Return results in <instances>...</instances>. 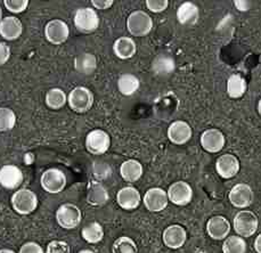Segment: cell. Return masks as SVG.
Masks as SVG:
<instances>
[{
	"instance_id": "6da1fadb",
	"label": "cell",
	"mask_w": 261,
	"mask_h": 253,
	"mask_svg": "<svg viewBox=\"0 0 261 253\" xmlns=\"http://www.w3.org/2000/svg\"><path fill=\"white\" fill-rule=\"evenodd\" d=\"M73 22L76 30L84 35H89L98 29L99 16L94 8H79L74 14Z\"/></svg>"
},
{
	"instance_id": "7a4b0ae2",
	"label": "cell",
	"mask_w": 261,
	"mask_h": 253,
	"mask_svg": "<svg viewBox=\"0 0 261 253\" xmlns=\"http://www.w3.org/2000/svg\"><path fill=\"white\" fill-rule=\"evenodd\" d=\"M259 220L254 212L242 210L234 217V231L239 236L246 238L255 234L258 231Z\"/></svg>"
},
{
	"instance_id": "3957f363",
	"label": "cell",
	"mask_w": 261,
	"mask_h": 253,
	"mask_svg": "<svg viewBox=\"0 0 261 253\" xmlns=\"http://www.w3.org/2000/svg\"><path fill=\"white\" fill-rule=\"evenodd\" d=\"M127 29L134 37L147 36L153 29V19L144 11H135L127 18Z\"/></svg>"
},
{
	"instance_id": "277c9868",
	"label": "cell",
	"mask_w": 261,
	"mask_h": 253,
	"mask_svg": "<svg viewBox=\"0 0 261 253\" xmlns=\"http://www.w3.org/2000/svg\"><path fill=\"white\" fill-rule=\"evenodd\" d=\"M67 103L72 111L76 113H86L93 108L94 94L86 87H75L67 96Z\"/></svg>"
},
{
	"instance_id": "5b68a950",
	"label": "cell",
	"mask_w": 261,
	"mask_h": 253,
	"mask_svg": "<svg viewBox=\"0 0 261 253\" xmlns=\"http://www.w3.org/2000/svg\"><path fill=\"white\" fill-rule=\"evenodd\" d=\"M12 207L20 215H30L38 207V197L30 189H18L12 196Z\"/></svg>"
},
{
	"instance_id": "8992f818",
	"label": "cell",
	"mask_w": 261,
	"mask_h": 253,
	"mask_svg": "<svg viewBox=\"0 0 261 253\" xmlns=\"http://www.w3.org/2000/svg\"><path fill=\"white\" fill-rule=\"evenodd\" d=\"M81 219V210L72 203L62 204L56 211V221L64 230H73L78 227Z\"/></svg>"
},
{
	"instance_id": "52a82bcc",
	"label": "cell",
	"mask_w": 261,
	"mask_h": 253,
	"mask_svg": "<svg viewBox=\"0 0 261 253\" xmlns=\"http://www.w3.org/2000/svg\"><path fill=\"white\" fill-rule=\"evenodd\" d=\"M111 146L110 135L101 129H95L87 135L86 148L93 155H103Z\"/></svg>"
},
{
	"instance_id": "ba28073f",
	"label": "cell",
	"mask_w": 261,
	"mask_h": 253,
	"mask_svg": "<svg viewBox=\"0 0 261 253\" xmlns=\"http://www.w3.org/2000/svg\"><path fill=\"white\" fill-rule=\"evenodd\" d=\"M41 187L45 189L47 193L57 194L61 193L66 186V176L65 173L60 169L51 168L46 170L42 173L41 179Z\"/></svg>"
},
{
	"instance_id": "9c48e42d",
	"label": "cell",
	"mask_w": 261,
	"mask_h": 253,
	"mask_svg": "<svg viewBox=\"0 0 261 253\" xmlns=\"http://www.w3.org/2000/svg\"><path fill=\"white\" fill-rule=\"evenodd\" d=\"M70 36L69 26L62 19H51L45 27V37L53 45H62Z\"/></svg>"
},
{
	"instance_id": "30bf717a",
	"label": "cell",
	"mask_w": 261,
	"mask_h": 253,
	"mask_svg": "<svg viewBox=\"0 0 261 253\" xmlns=\"http://www.w3.org/2000/svg\"><path fill=\"white\" fill-rule=\"evenodd\" d=\"M253 197L254 194L252 188H251L250 185L244 183L235 185V186L230 189V192L228 194V198L231 206L239 209L250 207L253 202Z\"/></svg>"
},
{
	"instance_id": "8fae6325",
	"label": "cell",
	"mask_w": 261,
	"mask_h": 253,
	"mask_svg": "<svg viewBox=\"0 0 261 253\" xmlns=\"http://www.w3.org/2000/svg\"><path fill=\"white\" fill-rule=\"evenodd\" d=\"M144 206L146 207L148 211L151 212H160L168 207L169 197L168 193L160 187L149 188L144 195Z\"/></svg>"
},
{
	"instance_id": "7c38bea8",
	"label": "cell",
	"mask_w": 261,
	"mask_h": 253,
	"mask_svg": "<svg viewBox=\"0 0 261 253\" xmlns=\"http://www.w3.org/2000/svg\"><path fill=\"white\" fill-rule=\"evenodd\" d=\"M169 201L176 204V206L184 207L191 203L193 198V189L191 185L186 182H176L173 183L168 189Z\"/></svg>"
},
{
	"instance_id": "4fadbf2b",
	"label": "cell",
	"mask_w": 261,
	"mask_h": 253,
	"mask_svg": "<svg viewBox=\"0 0 261 253\" xmlns=\"http://www.w3.org/2000/svg\"><path fill=\"white\" fill-rule=\"evenodd\" d=\"M230 230V222L224 216H214L206 222V233L212 240H225L228 237Z\"/></svg>"
},
{
	"instance_id": "5bb4252c",
	"label": "cell",
	"mask_w": 261,
	"mask_h": 253,
	"mask_svg": "<svg viewBox=\"0 0 261 253\" xmlns=\"http://www.w3.org/2000/svg\"><path fill=\"white\" fill-rule=\"evenodd\" d=\"M226 144L225 135L219 129H207L201 135V145L209 153H218Z\"/></svg>"
},
{
	"instance_id": "9a60e30c",
	"label": "cell",
	"mask_w": 261,
	"mask_h": 253,
	"mask_svg": "<svg viewBox=\"0 0 261 253\" xmlns=\"http://www.w3.org/2000/svg\"><path fill=\"white\" fill-rule=\"evenodd\" d=\"M22 170L13 164L4 165L0 169V186L6 189H16L23 183Z\"/></svg>"
},
{
	"instance_id": "2e32d148",
	"label": "cell",
	"mask_w": 261,
	"mask_h": 253,
	"mask_svg": "<svg viewBox=\"0 0 261 253\" xmlns=\"http://www.w3.org/2000/svg\"><path fill=\"white\" fill-rule=\"evenodd\" d=\"M216 171L221 178L229 179L240 171V161L233 154H222L216 161Z\"/></svg>"
},
{
	"instance_id": "e0dca14e",
	"label": "cell",
	"mask_w": 261,
	"mask_h": 253,
	"mask_svg": "<svg viewBox=\"0 0 261 253\" xmlns=\"http://www.w3.org/2000/svg\"><path fill=\"white\" fill-rule=\"evenodd\" d=\"M192 135L193 130L191 125L181 120L175 121L168 128V138L175 145H184L190 142Z\"/></svg>"
},
{
	"instance_id": "ac0fdd59",
	"label": "cell",
	"mask_w": 261,
	"mask_h": 253,
	"mask_svg": "<svg viewBox=\"0 0 261 253\" xmlns=\"http://www.w3.org/2000/svg\"><path fill=\"white\" fill-rule=\"evenodd\" d=\"M163 243L170 249H180L187 240L186 230L180 225H171L163 232Z\"/></svg>"
},
{
	"instance_id": "d6986e66",
	"label": "cell",
	"mask_w": 261,
	"mask_h": 253,
	"mask_svg": "<svg viewBox=\"0 0 261 253\" xmlns=\"http://www.w3.org/2000/svg\"><path fill=\"white\" fill-rule=\"evenodd\" d=\"M141 193L133 186H127L120 189L117 194V202L123 210H135L141 204Z\"/></svg>"
},
{
	"instance_id": "ffe728a7",
	"label": "cell",
	"mask_w": 261,
	"mask_h": 253,
	"mask_svg": "<svg viewBox=\"0 0 261 253\" xmlns=\"http://www.w3.org/2000/svg\"><path fill=\"white\" fill-rule=\"evenodd\" d=\"M23 26L20 18L15 16H6L0 22V36L6 40L13 41L21 37Z\"/></svg>"
},
{
	"instance_id": "44dd1931",
	"label": "cell",
	"mask_w": 261,
	"mask_h": 253,
	"mask_svg": "<svg viewBox=\"0 0 261 253\" xmlns=\"http://www.w3.org/2000/svg\"><path fill=\"white\" fill-rule=\"evenodd\" d=\"M176 69V63L171 55L167 53L159 54L152 62V71L158 77H169Z\"/></svg>"
},
{
	"instance_id": "7402d4cb",
	"label": "cell",
	"mask_w": 261,
	"mask_h": 253,
	"mask_svg": "<svg viewBox=\"0 0 261 253\" xmlns=\"http://www.w3.org/2000/svg\"><path fill=\"white\" fill-rule=\"evenodd\" d=\"M200 17V9L194 3L186 2L177 9V19L182 26H194Z\"/></svg>"
},
{
	"instance_id": "603a6c76",
	"label": "cell",
	"mask_w": 261,
	"mask_h": 253,
	"mask_svg": "<svg viewBox=\"0 0 261 253\" xmlns=\"http://www.w3.org/2000/svg\"><path fill=\"white\" fill-rule=\"evenodd\" d=\"M110 198L108 189L105 188L99 182L93 181L89 183L88 193H87V202L90 206L94 207H101L104 204L108 203Z\"/></svg>"
},
{
	"instance_id": "cb8c5ba5",
	"label": "cell",
	"mask_w": 261,
	"mask_h": 253,
	"mask_svg": "<svg viewBox=\"0 0 261 253\" xmlns=\"http://www.w3.org/2000/svg\"><path fill=\"white\" fill-rule=\"evenodd\" d=\"M113 52L120 60H129L137 52L136 42L129 37H120L113 43Z\"/></svg>"
},
{
	"instance_id": "d4e9b609",
	"label": "cell",
	"mask_w": 261,
	"mask_h": 253,
	"mask_svg": "<svg viewBox=\"0 0 261 253\" xmlns=\"http://www.w3.org/2000/svg\"><path fill=\"white\" fill-rule=\"evenodd\" d=\"M120 174L127 183H136L143 176V165L137 160H127L121 164Z\"/></svg>"
},
{
	"instance_id": "484cf974",
	"label": "cell",
	"mask_w": 261,
	"mask_h": 253,
	"mask_svg": "<svg viewBox=\"0 0 261 253\" xmlns=\"http://www.w3.org/2000/svg\"><path fill=\"white\" fill-rule=\"evenodd\" d=\"M74 69L80 74H93L97 69V58L91 53H82L74 58Z\"/></svg>"
},
{
	"instance_id": "4316f807",
	"label": "cell",
	"mask_w": 261,
	"mask_h": 253,
	"mask_svg": "<svg viewBox=\"0 0 261 253\" xmlns=\"http://www.w3.org/2000/svg\"><path fill=\"white\" fill-rule=\"evenodd\" d=\"M246 89H248V84L241 74H231L227 80V94L230 98H241L245 94Z\"/></svg>"
},
{
	"instance_id": "83f0119b",
	"label": "cell",
	"mask_w": 261,
	"mask_h": 253,
	"mask_svg": "<svg viewBox=\"0 0 261 253\" xmlns=\"http://www.w3.org/2000/svg\"><path fill=\"white\" fill-rule=\"evenodd\" d=\"M139 86H141L139 79L132 73L121 74L118 79V89L124 96L134 95L139 89Z\"/></svg>"
},
{
	"instance_id": "f1b7e54d",
	"label": "cell",
	"mask_w": 261,
	"mask_h": 253,
	"mask_svg": "<svg viewBox=\"0 0 261 253\" xmlns=\"http://www.w3.org/2000/svg\"><path fill=\"white\" fill-rule=\"evenodd\" d=\"M82 238L90 244H97L104 238V230L99 222L93 221L87 223L81 231Z\"/></svg>"
},
{
	"instance_id": "f546056e",
	"label": "cell",
	"mask_w": 261,
	"mask_h": 253,
	"mask_svg": "<svg viewBox=\"0 0 261 253\" xmlns=\"http://www.w3.org/2000/svg\"><path fill=\"white\" fill-rule=\"evenodd\" d=\"M46 105L51 110H61L67 102L65 91L61 88H51L47 91L45 97Z\"/></svg>"
},
{
	"instance_id": "4dcf8cb0",
	"label": "cell",
	"mask_w": 261,
	"mask_h": 253,
	"mask_svg": "<svg viewBox=\"0 0 261 253\" xmlns=\"http://www.w3.org/2000/svg\"><path fill=\"white\" fill-rule=\"evenodd\" d=\"M224 253H246V242L243 237L239 235H231L225 238L222 244Z\"/></svg>"
},
{
	"instance_id": "1f68e13d",
	"label": "cell",
	"mask_w": 261,
	"mask_h": 253,
	"mask_svg": "<svg viewBox=\"0 0 261 253\" xmlns=\"http://www.w3.org/2000/svg\"><path fill=\"white\" fill-rule=\"evenodd\" d=\"M112 253H138V247L133 238L121 236L113 243Z\"/></svg>"
},
{
	"instance_id": "d6a6232c",
	"label": "cell",
	"mask_w": 261,
	"mask_h": 253,
	"mask_svg": "<svg viewBox=\"0 0 261 253\" xmlns=\"http://www.w3.org/2000/svg\"><path fill=\"white\" fill-rule=\"evenodd\" d=\"M16 123V115L8 108H0V131L12 130Z\"/></svg>"
},
{
	"instance_id": "836d02e7",
	"label": "cell",
	"mask_w": 261,
	"mask_h": 253,
	"mask_svg": "<svg viewBox=\"0 0 261 253\" xmlns=\"http://www.w3.org/2000/svg\"><path fill=\"white\" fill-rule=\"evenodd\" d=\"M5 7L13 14H21L29 6V0H5Z\"/></svg>"
},
{
	"instance_id": "e575fe53",
	"label": "cell",
	"mask_w": 261,
	"mask_h": 253,
	"mask_svg": "<svg viewBox=\"0 0 261 253\" xmlns=\"http://www.w3.org/2000/svg\"><path fill=\"white\" fill-rule=\"evenodd\" d=\"M46 253H70V246L64 241H51L47 245Z\"/></svg>"
},
{
	"instance_id": "d590c367",
	"label": "cell",
	"mask_w": 261,
	"mask_h": 253,
	"mask_svg": "<svg viewBox=\"0 0 261 253\" xmlns=\"http://www.w3.org/2000/svg\"><path fill=\"white\" fill-rule=\"evenodd\" d=\"M146 6L152 13H162L169 6L168 0H147Z\"/></svg>"
},
{
	"instance_id": "8d00e7d4",
	"label": "cell",
	"mask_w": 261,
	"mask_h": 253,
	"mask_svg": "<svg viewBox=\"0 0 261 253\" xmlns=\"http://www.w3.org/2000/svg\"><path fill=\"white\" fill-rule=\"evenodd\" d=\"M20 253H45L42 247L36 242H28L23 244L20 249Z\"/></svg>"
},
{
	"instance_id": "74e56055",
	"label": "cell",
	"mask_w": 261,
	"mask_h": 253,
	"mask_svg": "<svg viewBox=\"0 0 261 253\" xmlns=\"http://www.w3.org/2000/svg\"><path fill=\"white\" fill-rule=\"evenodd\" d=\"M11 57V48L5 42H0V66L5 65Z\"/></svg>"
},
{
	"instance_id": "f35d334b",
	"label": "cell",
	"mask_w": 261,
	"mask_h": 253,
	"mask_svg": "<svg viewBox=\"0 0 261 253\" xmlns=\"http://www.w3.org/2000/svg\"><path fill=\"white\" fill-rule=\"evenodd\" d=\"M91 4H93V6L95 8L104 11V9L111 8V6L114 4V2L113 0H93Z\"/></svg>"
},
{
	"instance_id": "ab89813d",
	"label": "cell",
	"mask_w": 261,
	"mask_h": 253,
	"mask_svg": "<svg viewBox=\"0 0 261 253\" xmlns=\"http://www.w3.org/2000/svg\"><path fill=\"white\" fill-rule=\"evenodd\" d=\"M234 4H235L236 8L242 12H245L251 8V3H249V2H235Z\"/></svg>"
},
{
	"instance_id": "60d3db41",
	"label": "cell",
	"mask_w": 261,
	"mask_h": 253,
	"mask_svg": "<svg viewBox=\"0 0 261 253\" xmlns=\"http://www.w3.org/2000/svg\"><path fill=\"white\" fill-rule=\"evenodd\" d=\"M254 249L257 253H261V234L257 236L254 241Z\"/></svg>"
},
{
	"instance_id": "b9f144b4",
	"label": "cell",
	"mask_w": 261,
	"mask_h": 253,
	"mask_svg": "<svg viewBox=\"0 0 261 253\" xmlns=\"http://www.w3.org/2000/svg\"><path fill=\"white\" fill-rule=\"evenodd\" d=\"M0 253H15L13 250H9V249H3L0 250Z\"/></svg>"
},
{
	"instance_id": "7bdbcfd3",
	"label": "cell",
	"mask_w": 261,
	"mask_h": 253,
	"mask_svg": "<svg viewBox=\"0 0 261 253\" xmlns=\"http://www.w3.org/2000/svg\"><path fill=\"white\" fill-rule=\"evenodd\" d=\"M78 253H95V252H94V251H91V250L86 249V250H81V251H79Z\"/></svg>"
},
{
	"instance_id": "ee69618b",
	"label": "cell",
	"mask_w": 261,
	"mask_h": 253,
	"mask_svg": "<svg viewBox=\"0 0 261 253\" xmlns=\"http://www.w3.org/2000/svg\"><path fill=\"white\" fill-rule=\"evenodd\" d=\"M258 112H259V114L261 116V99L259 100V103H258Z\"/></svg>"
},
{
	"instance_id": "f6af8a7d",
	"label": "cell",
	"mask_w": 261,
	"mask_h": 253,
	"mask_svg": "<svg viewBox=\"0 0 261 253\" xmlns=\"http://www.w3.org/2000/svg\"><path fill=\"white\" fill-rule=\"evenodd\" d=\"M2 19H3V9L0 7V22H2Z\"/></svg>"
}]
</instances>
